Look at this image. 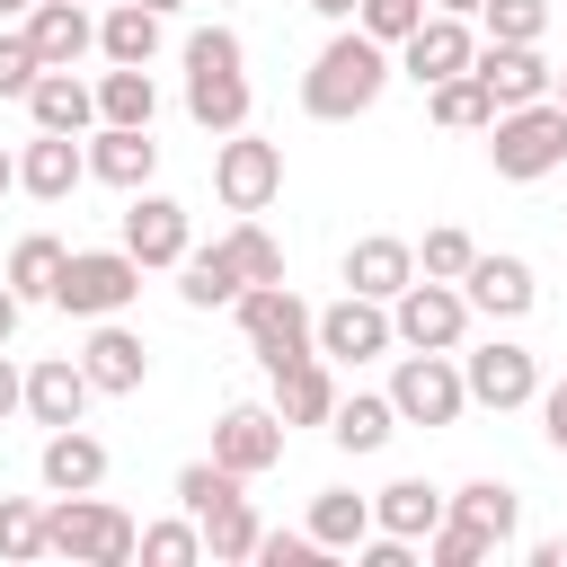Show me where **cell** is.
<instances>
[{"label":"cell","instance_id":"cell-1","mask_svg":"<svg viewBox=\"0 0 567 567\" xmlns=\"http://www.w3.org/2000/svg\"><path fill=\"white\" fill-rule=\"evenodd\" d=\"M381 89H390V44H372L354 18H346V27L319 44V62L301 71V106H310L319 124H354V115H372Z\"/></svg>","mask_w":567,"mask_h":567},{"label":"cell","instance_id":"cell-2","mask_svg":"<svg viewBox=\"0 0 567 567\" xmlns=\"http://www.w3.org/2000/svg\"><path fill=\"white\" fill-rule=\"evenodd\" d=\"M248 44L230 35V27H195L186 35V115L204 124V133H239L248 124Z\"/></svg>","mask_w":567,"mask_h":567},{"label":"cell","instance_id":"cell-3","mask_svg":"<svg viewBox=\"0 0 567 567\" xmlns=\"http://www.w3.org/2000/svg\"><path fill=\"white\" fill-rule=\"evenodd\" d=\"M133 540H142V523H133L124 505H106L97 487L44 505V558H71V567H124Z\"/></svg>","mask_w":567,"mask_h":567},{"label":"cell","instance_id":"cell-4","mask_svg":"<svg viewBox=\"0 0 567 567\" xmlns=\"http://www.w3.org/2000/svg\"><path fill=\"white\" fill-rule=\"evenodd\" d=\"M487 159H496V177H514V186L567 168V106H558V97L496 106V124H487Z\"/></svg>","mask_w":567,"mask_h":567},{"label":"cell","instance_id":"cell-5","mask_svg":"<svg viewBox=\"0 0 567 567\" xmlns=\"http://www.w3.org/2000/svg\"><path fill=\"white\" fill-rule=\"evenodd\" d=\"M230 310H239V337H248V354H257L266 372H284V363H301V354H319V337H310V319H319V310H310L292 284H248Z\"/></svg>","mask_w":567,"mask_h":567},{"label":"cell","instance_id":"cell-6","mask_svg":"<svg viewBox=\"0 0 567 567\" xmlns=\"http://www.w3.org/2000/svg\"><path fill=\"white\" fill-rule=\"evenodd\" d=\"M133 301H142V266L124 248H71L53 275V310L71 319H124Z\"/></svg>","mask_w":567,"mask_h":567},{"label":"cell","instance_id":"cell-7","mask_svg":"<svg viewBox=\"0 0 567 567\" xmlns=\"http://www.w3.org/2000/svg\"><path fill=\"white\" fill-rule=\"evenodd\" d=\"M213 195L230 204V213H266L275 195H284V142H266V133H221L213 142Z\"/></svg>","mask_w":567,"mask_h":567},{"label":"cell","instance_id":"cell-8","mask_svg":"<svg viewBox=\"0 0 567 567\" xmlns=\"http://www.w3.org/2000/svg\"><path fill=\"white\" fill-rule=\"evenodd\" d=\"M390 337H399V346H425V354H452V346L470 337L461 284H434V275L399 284V292H390Z\"/></svg>","mask_w":567,"mask_h":567},{"label":"cell","instance_id":"cell-9","mask_svg":"<svg viewBox=\"0 0 567 567\" xmlns=\"http://www.w3.org/2000/svg\"><path fill=\"white\" fill-rule=\"evenodd\" d=\"M461 390H470V408L514 416V408H532V399H540V354H532V346H514V337H487L478 354H461Z\"/></svg>","mask_w":567,"mask_h":567},{"label":"cell","instance_id":"cell-10","mask_svg":"<svg viewBox=\"0 0 567 567\" xmlns=\"http://www.w3.org/2000/svg\"><path fill=\"white\" fill-rule=\"evenodd\" d=\"M390 408H399V425H452V416L470 408L461 363H452V354L408 346V354H399V372H390Z\"/></svg>","mask_w":567,"mask_h":567},{"label":"cell","instance_id":"cell-11","mask_svg":"<svg viewBox=\"0 0 567 567\" xmlns=\"http://www.w3.org/2000/svg\"><path fill=\"white\" fill-rule=\"evenodd\" d=\"M310 337H319V354H328V363H372V354H390V346H399V337H390V301H363V292L328 301V310L310 319Z\"/></svg>","mask_w":567,"mask_h":567},{"label":"cell","instance_id":"cell-12","mask_svg":"<svg viewBox=\"0 0 567 567\" xmlns=\"http://www.w3.org/2000/svg\"><path fill=\"white\" fill-rule=\"evenodd\" d=\"M470 53H478V35H470V18H443V9H425L408 35H399V71L416 80V89H434V80H452V71H470Z\"/></svg>","mask_w":567,"mask_h":567},{"label":"cell","instance_id":"cell-13","mask_svg":"<svg viewBox=\"0 0 567 567\" xmlns=\"http://www.w3.org/2000/svg\"><path fill=\"white\" fill-rule=\"evenodd\" d=\"M186 248H195L186 204H177V195H142V186H133V204H124V257L151 275V266H177Z\"/></svg>","mask_w":567,"mask_h":567},{"label":"cell","instance_id":"cell-14","mask_svg":"<svg viewBox=\"0 0 567 567\" xmlns=\"http://www.w3.org/2000/svg\"><path fill=\"white\" fill-rule=\"evenodd\" d=\"M80 372H89V390H106V399H133V390L151 381V346H142L124 319H89Z\"/></svg>","mask_w":567,"mask_h":567},{"label":"cell","instance_id":"cell-15","mask_svg":"<svg viewBox=\"0 0 567 567\" xmlns=\"http://www.w3.org/2000/svg\"><path fill=\"white\" fill-rule=\"evenodd\" d=\"M213 461L239 470V478H266L284 461V416L275 408H221L213 416Z\"/></svg>","mask_w":567,"mask_h":567},{"label":"cell","instance_id":"cell-16","mask_svg":"<svg viewBox=\"0 0 567 567\" xmlns=\"http://www.w3.org/2000/svg\"><path fill=\"white\" fill-rule=\"evenodd\" d=\"M27 44H35L44 71L89 62V53H97V18H89V0H35V9H27Z\"/></svg>","mask_w":567,"mask_h":567},{"label":"cell","instance_id":"cell-17","mask_svg":"<svg viewBox=\"0 0 567 567\" xmlns=\"http://www.w3.org/2000/svg\"><path fill=\"white\" fill-rule=\"evenodd\" d=\"M470 71L487 80V97H496V106H532V97H549V80H558V71L540 62V44H478V53H470Z\"/></svg>","mask_w":567,"mask_h":567},{"label":"cell","instance_id":"cell-18","mask_svg":"<svg viewBox=\"0 0 567 567\" xmlns=\"http://www.w3.org/2000/svg\"><path fill=\"white\" fill-rule=\"evenodd\" d=\"M151 168H159V142H151V124H89V177H106V186H151Z\"/></svg>","mask_w":567,"mask_h":567},{"label":"cell","instance_id":"cell-19","mask_svg":"<svg viewBox=\"0 0 567 567\" xmlns=\"http://www.w3.org/2000/svg\"><path fill=\"white\" fill-rule=\"evenodd\" d=\"M461 301L470 310H487V319H523L532 301H540V284H532V266L523 257H470V275H461Z\"/></svg>","mask_w":567,"mask_h":567},{"label":"cell","instance_id":"cell-20","mask_svg":"<svg viewBox=\"0 0 567 567\" xmlns=\"http://www.w3.org/2000/svg\"><path fill=\"white\" fill-rule=\"evenodd\" d=\"M89 372H80V354H44V363H27V416L35 425H80L89 416Z\"/></svg>","mask_w":567,"mask_h":567},{"label":"cell","instance_id":"cell-21","mask_svg":"<svg viewBox=\"0 0 567 567\" xmlns=\"http://www.w3.org/2000/svg\"><path fill=\"white\" fill-rule=\"evenodd\" d=\"M80 177H89V151H80V133H35V142L18 151V186H27L35 204H62Z\"/></svg>","mask_w":567,"mask_h":567},{"label":"cell","instance_id":"cell-22","mask_svg":"<svg viewBox=\"0 0 567 567\" xmlns=\"http://www.w3.org/2000/svg\"><path fill=\"white\" fill-rule=\"evenodd\" d=\"M399 284H416V248H408V239L372 230V239H354V248H346V292H363V301H390Z\"/></svg>","mask_w":567,"mask_h":567},{"label":"cell","instance_id":"cell-23","mask_svg":"<svg viewBox=\"0 0 567 567\" xmlns=\"http://www.w3.org/2000/svg\"><path fill=\"white\" fill-rule=\"evenodd\" d=\"M35 470H44V487H53V496L106 487V443H97V434H80V425H53V434H44V452H35Z\"/></svg>","mask_w":567,"mask_h":567},{"label":"cell","instance_id":"cell-24","mask_svg":"<svg viewBox=\"0 0 567 567\" xmlns=\"http://www.w3.org/2000/svg\"><path fill=\"white\" fill-rule=\"evenodd\" d=\"M27 115H35V133H89V124H97V89H89L80 71H35Z\"/></svg>","mask_w":567,"mask_h":567},{"label":"cell","instance_id":"cell-25","mask_svg":"<svg viewBox=\"0 0 567 567\" xmlns=\"http://www.w3.org/2000/svg\"><path fill=\"white\" fill-rule=\"evenodd\" d=\"M275 381V416H284V434L292 425H328V408H337V381H328V354H301V363H284V372H266Z\"/></svg>","mask_w":567,"mask_h":567},{"label":"cell","instance_id":"cell-26","mask_svg":"<svg viewBox=\"0 0 567 567\" xmlns=\"http://www.w3.org/2000/svg\"><path fill=\"white\" fill-rule=\"evenodd\" d=\"M443 505H452V496H443L434 478H390V487L372 496V532H399V540H425V532L443 523Z\"/></svg>","mask_w":567,"mask_h":567},{"label":"cell","instance_id":"cell-27","mask_svg":"<svg viewBox=\"0 0 567 567\" xmlns=\"http://www.w3.org/2000/svg\"><path fill=\"white\" fill-rule=\"evenodd\" d=\"M328 434H337V452H381L390 434H399V408H390V390H354V399H337L328 408Z\"/></svg>","mask_w":567,"mask_h":567},{"label":"cell","instance_id":"cell-28","mask_svg":"<svg viewBox=\"0 0 567 567\" xmlns=\"http://www.w3.org/2000/svg\"><path fill=\"white\" fill-rule=\"evenodd\" d=\"M177 292H186V310H230L248 284H239V266H230V248L213 239V248H186L177 257Z\"/></svg>","mask_w":567,"mask_h":567},{"label":"cell","instance_id":"cell-29","mask_svg":"<svg viewBox=\"0 0 567 567\" xmlns=\"http://www.w3.org/2000/svg\"><path fill=\"white\" fill-rule=\"evenodd\" d=\"M452 523H470V532H487L496 549L514 540V523H523V496L505 487V478H470V487H452V505H443Z\"/></svg>","mask_w":567,"mask_h":567},{"label":"cell","instance_id":"cell-30","mask_svg":"<svg viewBox=\"0 0 567 567\" xmlns=\"http://www.w3.org/2000/svg\"><path fill=\"white\" fill-rule=\"evenodd\" d=\"M151 115H159L151 62H106V80H97V124H151Z\"/></svg>","mask_w":567,"mask_h":567},{"label":"cell","instance_id":"cell-31","mask_svg":"<svg viewBox=\"0 0 567 567\" xmlns=\"http://www.w3.org/2000/svg\"><path fill=\"white\" fill-rule=\"evenodd\" d=\"M425 115H434L443 133H487V124H496V97H487L478 71H452V80L425 89Z\"/></svg>","mask_w":567,"mask_h":567},{"label":"cell","instance_id":"cell-32","mask_svg":"<svg viewBox=\"0 0 567 567\" xmlns=\"http://www.w3.org/2000/svg\"><path fill=\"white\" fill-rule=\"evenodd\" d=\"M97 53H106V62H151V53H159V9L115 0V9L97 18Z\"/></svg>","mask_w":567,"mask_h":567},{"label":"cell","instance_id":"cell-33","mask_svg":"<svg viewBox=\"0 0 567 567\" xmlns=\"http://www.w3.org/2000/svg\"><path fill=\"white\" fill-rule=\"evenodd\" d=\"M372 532V496H354V487H319L310 496V540L319 549H354Z\"/></svg>","mask_w":567,"mask_h":567},{"label":"cell","instance_id":"cell-34","mask_svg":"<svg viewBox=\"0 0 567 567\" xmlns=\"http://www.w3.org/2000/svg\"><path fill=\"white\" fill-rule=\"evenodd\" d=\"M62 257H71L62 239L27 230V239L9 248V292H18V301H53V275H62Z\"/></svg>","mask_w":567,"mask_h":567},{"label":"cell","instance_id":"cell-35","mask_svg":"<svg viewBox=\"0 0 567 567\" xmlns=\"http://www.w3.org/2000/svg\"><path fill=\"white\" fill-rule=\"evenodd\" d=\"M204 558H221V567H239V558H257V514H248V496H230V505H213L204 523Z\"/></svg>","mask_w":567,"mask_h":567},{"label":"cell","instance_id":"cell-36","mask_svg":"<svg viewBox=\"0 0 567 567\" xmlns=\"http://www.w3.org/2000/svg\"><path fill=\"white\" fill-rule=\"evenodd\" d=\"M230 248V266H239V284H284V248L257 230V213H239V230L221 239Z\"/></svg>","mask_w":567,"mask_h":567},{"label":"cell","instance_id":"cell-37","mask_svg":"<svg viewBox=\"0 0 567 567\" xmlns=\"http://www.w3.org/2000/svg\"><path fill=\"white\" fill-rule=\"evenodd\" d=\"M239 487H248V478H239V470H221V461H186V470H177V505H186L195 523H204L213 505H230Z\"/></svg>","mask_w":567,"mask_h":567},{"label":"cell","instance_id":"cell-38","mask_svg":"<svg viewBox=\"0 0 567 567\" xmlns=\"http://www.w3.org/2000/svg\"><path fill=\"white\" fill-rule=\"evenodd\" d=\"M478 27H487V44H540L549 0H478Z\"/></svg>","mask_w":567,"mask_h":567},{"label":"cell","instance_id":"cell-39","mask_svg":"<svg viewBox=\"0 0 567 567\" xmlns=\"http://www.w3.org/2000/svg\"><path fill=\"white\" fill-rule=\"evenodd\" d=\"M133 558H151V567H195V558H204V532H195V514H186V523H142Z\"/></svg>","mask_w":567,"mask_h":567},{"label":"cell","instance_id":"cell-40","mask_svg":"<svg viewBox=\"0 0 567 567\" xmlns=\"http://www.w3.org/2000/svg\"><path fill=\"white\" fill-rule=\"evenodd\" d=\"M470 257H478V239L443 221V230H425V248H416V275H434V284H461V275H470Z\"/></svg>","mask_w":567,"mask_h":567},{"label":"cell","instance_id":"cell-41","mask_svg":"<svg viewBox=\"0 0 567 567\" xmlns=\"http://www.w3.org/2000/svg\"><path fill=\"white\" fill-rule=\"evenodd\" d=\"M425 558H434V567H487V558H496V540H487V532H470V523H452V514H443V523H434V532H425Z\"/></svg>","mask_w":567,"mask_h":567},{"label":"cell","instance_id":"cell-42","mask_svg":"<svg viewBox=\"0 0 567 567\" xmlns=\"http://www.w3.org/2000/svg\"><path fill=\"white\" fill-rule=\"evenodd\" d=\"M0 558H44V505H27V496H0Z\"/></svg>","mask_w":567,"mask_h":567},{"label":"cell","instance_id":"cell-43","mask_svg":"<svg viewBox=\"0 0 567 567\" xmlns=\"http://www.w3.org/2000/svg\"><path fill=\"white\" fill-rule=\"evenodd\" d=\"M35 71H44V62H35L27 27H18V35H0V97H27V89H35Z\"/></svg>","mask_w":567,"mask_h":567},{"label":"cell","instance_id":"cell-44","mask_svg":"<svg viewBox=\"0 0 567 567\" xmlns=\"http://www.w3.org/2000/svg\"><path fill=\"white\" fill-rule=\"evenodd\" d=\"M257 558H266V567H310V558H328V549H319L310 532H257Z\"/></svg>","mask_w":567,"mask_h":567},{"label":"cell","instance_id":"cell-45","mask_svg":"<svg viewBox=\"0 0 567 567\" xmlns=\"http://www.w3.org/2000/svg\"><path fill=\"white\" fill-rule=\"evenodd\" d=\"M540 434H549V452H567V381L540 399Z\"/></svg>","mask_w":567,"mask_h":567},{"label":"cell","instance_id":"cell-46","mask_svg":"<svg viewBox=\"0 0 567 567\" xmlns=\"http://www.w3.org/2000/svg\"><path fill=\"white\" fill-rule=\"evenodd\" d=\"M18 408H27V372H18L9 346H0V416H18Z\"/></svg>","mask_w":567,"mask_h":567},{"label":"cell","instance_id":"cell-47","mask_svg":"<svg viewBox=\"0 0 567 567\" xmlns=\"http://www.w3.org/2000/svg\"><path fill=\"white\" fill-rule=\"evenodd\" d=\"M18 319H27V301H18V292H9V284H0V346H9V337H18Z\"/></svg>","mask_w":567,"mask_h":567},{"label":"cell","instance_id":"cell-48","mask_svg":"<svg viewBox=\"0 0 567 567\" xmlns=\"http://www.w3.org/2000/svg\"><path fill=\"white\" fill-rule=\"evenodd\" d=\"M532 567H567V532L558 540H532Z\"/></svg>","mask_w":567,"mask_h":567},{"label":"cell","instance_id":"cell-49","mask_svg":"<svg viewBox=\"0 0 567 567\" xmlns=\"http://www.w3.org/2000/svg\"><path fill=\"white\" fill-rule=\"evenodd\" d=\"M310 9H319V18H337V27L354 18V0H310Z\"/></svg>","mask_w":567,"mask_h":567},{"label":"cell","instance_id":"cell-50","mask_svg":"<svg viewBox=\"0 0 567 567\" xmlns=\"http://www.w3.org/2000/svg\"><path fill=\"white\" fill-rule=\"evenodd\" d=\"M434 9H443V18H478V0H434Z\"/></svg>","mask_w":567,"mask_h":567},{"label":"cell","instance_id":"cell-51","mask_svg":"<svg viewBox=\"0 0 567 567\" xmlns=\"http://www.w3.org/2000/svg\"><path fill=\"white\" fill-rule=\"evenodd\" d=\"M9 186H18V159H9V151H0V195H9Z\"/></svg>","mask_w":567,"mask_h":567},{"label":"cell","instance_id":"cell-52","mask_svg":"<svg viewBox=\"0 0 567 567\" xmlns=\"http://www.w3.org/2000/svg\"><path fill=\"white\" fill-rule=\"evenodd\" d=\"M27 9H35V0H0V18H27Z\"/></svg>","mask_w":567,"mask_h":567},{"label":"cell","instance_id":"cell-53","mask_svg":"<svg viewBox=\"0 0 567 567\" xmlns=\"http://www.w3.org/2000/svg\"><path fill=\"white\" fill-rule=\"evenodd\" d=\"M142 9H159V18H168V9H186V0H142Z\"/></svg>","mask_w":567,"mask_h":567},{"label":"cell","instance_id":"cell-54","mask_svg":"<svg viewBox=\"0 0 567 567\" xmlns=\"http://www.w3.org/2000/svg\"><path fill=\"white\" fill-rule=\"evenodd\" d=\"M549 97H558V106H567V71H558V80H549Z\"/></svg>","mask_w":567,"mask_h":567}]
</instances>
